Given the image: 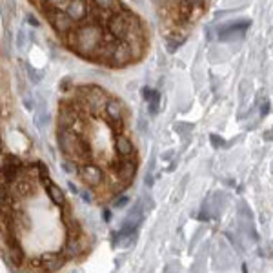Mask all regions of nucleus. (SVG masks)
Returning <instances> with one entry per match:
<instances>
[{
  "label": "nucleus",
  "instance_id": "1",
  "mask_svg": "<svg viewBox=\"0 0 273 273\" xmlns=\"http://www.w3.org/2000/svg\"><path fill=\"white\" fill-rule=\"evenodd\" d=\"M68 42H69V46L75 48L80 55L84 57H91V55L99 51L102 44V28L97 24H88V26H82V28H78L75 33L73 31H68Z\"/></svg>",
  "mask_w": 273,
  "mask_h": 273
},
{
  "label": "nucleus",
  "instance_id": "2",
  "mask_svg": "<svg viewBox=\"0 0 273 273\" xmlns=\"http://www.w3.org/2000/svg\"><path fill=\"white\" fill-rule=\"evenodd\" d=\"M59 146L62 149V153L71 157V159L86 155V144L82 142V138L78 136V133L73 128H60Z\"/></svg>",
  "mask_w": 273,
  "mask_h": 273
},
{
  "label": "nucleus",
  "instance_id": "3",
  "mask_svg": "<svg viewBox=\"0 0 273 273\" xmlns=\"http://www.w3.org/2000/svg\"><path fill=\"white\" fill-rule=\"evenodd\" d=\"M35 193V184H33V178L30 177H17L11 182V190L7 195L13 199H26Z\"/></svg>",
  "mask_w": 273,
  "mask_h": 273
},
{
  "label": "nucleus",
  "instance_id": "4",
  "mask_svg": "<svg viewBox=\"0 0 273 273\" xmlns=\"http://www.w3.org/2000/svg\"><path fill=\"white\" fill-rule=\"evenodd\" d=\"M78 175H80L84 184L91 186V188L101 186V182L104 180V173H102L101 168L95 166V164H84V166L78 170Z\"/></svg>",
  "mask_w": 273,
  "mask_h": 273
},
{
  "label": "nucleus",
  "instance_id": "5",
  "mask_svg": "<svg viewBox=\"0 0 273 273\" xmlns=\"http://www.w3.org/2000/svg\"><path fill=\"white\" fill-rule=\"evenodd\" d=\"M109 101L104 93V89H99V88H93L91 91H88V95H86V104H88V109L91 113H102V109L106 107V102Z\"/></svg>",
  "mask_w": 273,
  "mask_h": 273
},
{
  "label": "nucleus",
  "instance_id": "6",
  "mask_svg": "<svg viewBox=\"0 0 273 273\" xmlns=\"http://www.w3.org/2000/svg\"><path fill=\"white\" fill-rule=\"evenodd\" d=\"M249 20H237V22H233V24H228V26H222L219 28V40H232L235 36H240L244 31L249 28Z\"/></svg>",
  "mask_w": 273,
  "mask_h": 273
},
{
  "label": "nucleus",
  "instance_id": "7",
  "mask_svg": "<svg viewBox=\"0 0 273 273\" xmlns=\"http://www.w3.org/2000/svg\"><path fill=\"white\" fill-rule=\"evenodd\" d=\"M107 30L113 36H117L119 40H124L126 31H128V20H126V15H120V13H115L109 17L107 20Z\"/></svg>",
  "mask_w": 273,
  "mask_h": 273
},
{
  "label": "nucleus",
  "instance_id": "8",
  "mask_svg": "<svg viewBox=\"0 0 273 273\" xmlns=\"http://www.w3.org/2000/svg\"><path fill=\"white\" fill-rule=\"evenodd\" d=\"M115 66H126L130 64L131 60H133V57H131V48L130 44L126 40H120L117 46H115V49H113V55L111 59H109Z\"/></svg>",
  "mask_w": 273,
  "mask_h": 273
},
{
  "label": "nucleus",
  "instance_id": "9",
  "mask_svg": "<svg viewBox=\"0 0 273 273\" xmlns=\"http://www.w3.org/2000/svg\"><path fill=\"white\" fill-rule=\"evenodd\" d=\"M51 22H53L55 30L59 31V33H68V31H71L75 20L66 11H55L51 13Z\"/></svg>",
  "mask_w": 273,
  "mask_h": 273
},
{
  "label": "nucleus",
  "instance_id": "10",
  "mask_svg": "<svg viewBox=\"0 0 273 273\" xmlns=\"http://www.w3.org/2000/svg\"><path fill=\"white\" fill-rule=\"evenodd\" d=\"M135 171H136L135 161H130L128 157H124V161L120 162L119 170H117V175H119V180H122L124 186H128L133 180V177H135Z\"/></svg>",
  "mask_w": 273,
  "mask_h": 273
},
{
  "label": "nucleus",
  "instance_id": "11",
  "mask_svg": "<svg viewBox=\"0 0 273 273\" xmlns=\"http://www.w3.org/2000/svg\"><path fill=\"white\" fill-rule=\"evenodd\" d=\"M104 111H106V115L109 117V120H111L115 126H122V120H124V111H122V106H120V102L113 101V99H109V101L106 102V107H104Z\"/></svg>",
  "mask_w": 273,
  "mask_h": 273
},
{
  "label": "nucleus",
  "instance_id": "12",
  "mask_svg": "<svg viewBox=\"0 0 273 273\" xmlns=\"http://www.w3.org/2000/svg\"><path fill=\"white\" fill-rule=\"evenodd\" d=\"M66 13H68V15H69L75 22L86 18V15L89 13L86 0H71V2L68 4V7H66Z\"/></svg>",
  "mask_w": 273,
  "mask_h": 273
},
{
  "label": "nucleus",
  "instance_id": "13",
  "mask_svg": "<svg viewBox=\"0 0 273 273\" xmlns=\"http://www.w3.org/2000/svg\"><path fill=\"white\" fill-rule=\"evenodd\" d=\"M115 148H117V153L120 157H131L135 148H133V142H131L128 136L124 135H119L117 136V140H115Z\"/></svg>",
  "mask_w": 273,
  "mask_h": 273
},
{
  "label": "nucleus",
  "instance_id": "14",
  "mask_svg": "<svg viewBox=\"0 0 273 273\" xmlns=\"http://www.w3.org/2000/svg\"><path fill=\"white\" fill-rule=\"evenodd\" d=\"M80 251H82V246H80V240H78V237H69L68 244L64 246V257H68V259H73V257H77Z\"/></svg>",
  "mask_w": 273,
  "mask_h": 273
},
{
  "label": "nucleus",
  "instance_id": "15",
  "mask_svg": "<svg viewBox=\"0 0 273 273\" xmlns=\"http://www.w3.org/2000/svg\"><path fill=\"white\" fill-rule=\"evenodd\" d=\"M46 186H48V193H49V197H51V201H53L55 204H59V206H62V204L66 202L64 191L60 190V188H59L57 184H53V182H49V180H46Z\"/></svg>",
  "mask_w": 273,
  "mask_h": 273
},
{
  "label": "nucleus",
  "instance_id": "16",
  "mask_svg": "<svg viewBox=\"0 0 273 273\" xmlns=\"http://www.w3.org/2000/svg\"><path fill=\"white\" fill-rule=\"evenodd\" d=\"M77 120L78 119L75 117L73 109H64V111H60V115H59V126L60 128H73Z\"/></svg>",
  "mask_w": 273,
  "mask_h": 273
},
{
  "label": "nucleus",
  "instance_id": "17",
  "mask_svg": "<svg viewBox=\"0 0 273 273\" xmlns=\"http://www.w3.org/2000/svg\"><path fill=\"white\" fill-rule=\"evenodd\" d=\"M42 264H44V270H49V272H57L62 268V259H59V255H44L40 259Z\"/></svg>",
  "mask_w": 273,
  "mask_h": 273
},
{
  "label": "nucleus",
  "instance_id": "18",
  "mask_svg": "<svg viewBox=\"0 0 273 273\" xmlns=\"http://www.w3.org/2000/svg\"><path fill=\"white\" fill-rule=\"evenodd\" d=\"M7 257H9V261H11L13 266H20L22 261H24L22 249L18 248L17 242H11V246H9V249H7Z\"/></svg>",
  "mask_w": 273,
  "mask_h": 273
},
{
  "label": "nucleus",
  "instance_id": "19",
  "mask_svg": "<svg viewBox=\"0 0 273 273\" xmlns=\"http://www.w3.org/2000/svg\"><path fill=\"white\" fill-rule=\"evenodd\" d=\"M149 113L155 115V113L159 111V104H161V91H155L151 93V99H149Z\"/></svg>",
  "mask_w": 273,
  "mask_h": 273
},
{
  "label": "nucleus",
  "instance_id": "20",
  "mask_svg": "<svg viewBox=\"0 0 273 273\" xmlns=\"http://www.w3.org/2000/svg\"><path fill=\"white\" fill-rule=\"evenodd\" d=\"M26 69H28V75H30V78H31V82L33 84H38L42 80V71H36L33 66H30V64H26Z\"/></svg>",
  "mask_w": 273,
  "mask_h": 273
},
{
  "label": "nucleus",
  "instance_id": "21",
  "mask_svg": "<svg viewBox=\"0 0 273 273\" xmlns=\"http://www.w3.org/2000/svg\"><path fill=\"white\" fill-rule=\"evenodd\" d=\"M36 170H38V175H40V178L46 182V180H49V171H48V166L44 164V162H38V166H36Z\"/></svg>",
  "mask_w": 273,
  "mask_h": 273
},
{
  "label": "nucleus",
  "instance_id": "22",
  "mask_svg": "<svg viewBox=\"0 0 273 273\" xmlns=\"http://www.w3.org/2000/svg\"><path fill=\"white\" fill-rule=\"evenodd\" d=\"M190 2V6L195 9V11H204L206 9V0H188Z\"/></svg>",
  "mask_w": 273,
  "mask_h": 273
},
{
  "label": "nucleus",
  "instance_id": "23",
  "mask_svg": "<svg viewBox=\"0 0 273 273\" xmlns=\"http://www.w3.org/2000/svg\"><path fill=\"white\" fill-rule=\"evenodd\" d=\"M15 44H17L18 49H24V44H26V33L22 30L17 31V38H15Z\"/></svg>",
  "mask_w": 273,
  "mask_h": 273
},
{
  "label": "nucleus",
  "instance_id": "24",
  "mask_svg": "<svg viewBox=\"0 0 273 273\" xmlns=\"http://www.w3.org/2000/svg\"><path fill=\"white\" fill-rule=\"evenodd\" d=\"M97 6L102 7V9H111L115 6V0H93Z\"/></svg>",
  "mask_w": 273,
  "mask_h": 273
},
{
  "label": "nucleus",
  "instance_id": "25",
  "mask_svg": "<svg viewBox=\"0 0 273 273\" xmlns=\"http://www.w3.org/2000/svg\"><path fill=\"white\" fill-rule=\"evenodd\" d=\"M211 144H213L215 148H222V146H224V140H222V138H220V136H217V135H211Z\"/></svg>",
  "mask_w": 273,
  "mask_h": 273
},
{
  "label": "nucleus",
  "instance_id": "26",
  "mask_svg": "<svg viewBox=\"0 0 273 273\" xmlns=\"http://www.w3.org/2000/svg\"><path fill=\"white\" fill-rule=\"evenodd\" d=\"M126 204H128V197H120L119 201H115V208L120 209V208H124Z\"/></svg>",
  "mask_w": 273,
  "mask_h": 273
},
{
  "label": "nucleus",
  "instance_id": "27",
  "mask_svg": "<svg viewBox=\"0 0 273 273\" xmlns=\"http://www.w3.org/2000/svg\"><path fill=\"white\" fill-rule=\"evenodd\" d=\"M24 106H26V109H33V107H35V101H33V97L28 99V97L24 95Z\"/></svg>",
  "mask_w": 273,
  "mask_h": 273
},
{
  "label": "nucleus",
  "instance_id": "28",
  "mask_svg": "<svg viewBox=\"0 0 273 273\" xmlns=\"http://www.w3.org/2000/svg\"><path fill=\"white\" fill-rule=\"evenodd\" d=\"M151 93H153V89L151 88H142V99L146 102L149 101V99H151Z\"/></svg>",
  "mask_w": 273,
  "mask_h": 273
},
{
  "label": "nucleus",
  "instance_id": "29",
  "mask_svg": "<svg viewBox=\"0 0 273 273\" xmlns=\"http://www.w3.org/2000/svg\"><path fill=\"white\" fill-rule=\"evenodd\" d=\"M6 199H7V193H6V188L0 184V206L6 202Z\"/></svg>",
  "mask_w": 273,
  "mask_h": 273
},
{
  "label": "nucleus",
  "instance_id": "30",
  "mask_svg": "<svg viewBox=\"0 0 273 273\" xmlns=\"http://www.w3.org/2000/svg\"><path fill=\"white\" fill-rule=\"evenodd\" d=\"M268 111H270V104H268V102H264V107H261V113H262V115H266Z\"/></svg>",
  "mask_w": 273,
  "mask_h": 273
},
{
  "label": "nucleus",
  "instance_id": "31",
  "mask_svg": "<svg viewBox=\"0 0 273 273\" xmlns=\"http://www.w3.org/2000/svg\"><path fill=\"white\" fill-rule=\"evenodd\" d=\"M46 2H48V4H53V6H55V4H59L60 0H46Z\"/></svg>",
  "mask_w": 273,
  "mask_h": 273
},
{
  "label": "nucleus",
  "instance_id": "32",
  "mask_svg": "<svg viewBox=\"0 0 273 273\" xmlns=\"http://www.w3.org/2000/svg\"><path fill=\"white\" fill-rule=\"evenodd\" d=\"M109 217H111V215H109V211H104V219L109 220Z\"/></svg>",
  "mask_w": 273,
  "mask_h": 273
},
{
  "label": "nucleus",
  "instance_id": "33",
  "mask_svg": "<svg viewBox=\"0 0 273 273\" xmlns=\"http://www.w3.org/2000/svg\"><path fill=\"white\" fill-rule=\"evenodd\" d=\"M31 2H33V4H40L42 0H31Z\"/></svg>",
  "mask_w": 273,
  "mask_h": 273
}]
</instances>
